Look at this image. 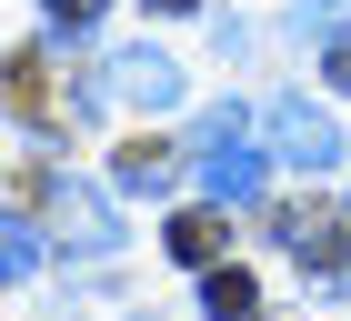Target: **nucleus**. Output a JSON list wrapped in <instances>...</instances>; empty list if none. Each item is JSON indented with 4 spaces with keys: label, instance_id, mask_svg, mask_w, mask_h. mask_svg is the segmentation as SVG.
Returning <instances> with one entry per match:
<instances>
[{
    "label": "nucleus",
    "instance_id": "5",
    "mask_svg": "<svg viewBox=\"0 0 351 321\" xmlns=\"http://www.w3.org/2000/svg\"><path fill=\"white\" fill-rule=\"evenodd\" d=\"M281 241L301 251V271H311V281H351V251H341V231H331L322 211H281Z\"/></svg>",
    "mask_w": 351,
    "mask_h": 321
},
{
    "label": "nucleus",
    "instance_id": "13",
    "mask_svg": "<svg viewBox=\"0 0 351 321\" xmlns=\"http://www.w3.org/2000/svg\"><path fill=\"white\" fill-rule=\"evenodd\" d=\"M151 10H201V0H151Z\"/></svg>",
    "mask_w": 351,
    "mask_h": 321
},
{
    "label": "nucleus",
    "instance_id": "8",
    "mask_svg": "<svg viewBox=\"0 0 351 321\" xmlns=\"http://www.w3.org/2000/svg\"><path fill=\"white\" fill-rule=\"evenodd\" d=\"M171 261L221 271V211H181V221H171Z\"/></svg>",
    "mask_w": 351,
    "mask_h": 321
},
{
    "label": "nucleus",
    "instance_id": "1",
    "mask_svg": "<svg viewBox=\"0 0 351 321\" xmlns=\"http://www.w3.org/2000/svg\"><path fill=\"white\" fill-rule=\"evenodd\" d=\"M191 160H201V191H211L221 211H251L261 201V160L241 141V110H201L191 121Z\"/></svg>",
    "mask_w": 351,
    "mask_h": 321
},
{
    "label": "nucleus",
    "instance_id": "6",
    "mask_svg": "<svg viewBox=\"0 0 351 321\" xmlns=\"http://www.w3.org/2000/svg\"><path fill=\"white\" fill-rule=\"evenodd\" d=\"M171 171H181V151H161V141H131V151L110 160V181H121V191H141V201H161V191H171Z\"/></svg>",
    "mask_w": 351,
    "mask_h": 321
},
{
    "label": "nucleus",
    "instance_id": "2",
    "mask_svg": "<svg viewBox=\"0 0 351 321\" xmlns=\"http://www.w3.org/2000/svg\"><path fill=\"white\" fill-rule=\"evenodd\" d=\"M40 201H51V241H60V251H81V261H110V251H121V221H110L101 191H81V181H40Z\"/></svg>",
    "mask_w": 351,
    "mask_h": 321
},
{
    "label": "nucleus",
    "instance_id": "9",
    "mask_svg": "<svg viewBox=\"0 0 351 321\" xmlns=\"http://www.w3.org/2000/svg\"><path fill=\"white\" fill-rule=\"evenodd\" d=\"M0 241H10V281H30V271H40V231H30V221H10Z\"/></svg>",
    "mask_w": 351,
    "mask_h": 321
},
{
    "label": "nucleus",
    "instance_id": "7",
    "mask_svg": "<svg viewBox=\"0 0 351 321\" xmlns=\"http://www.w3.org/2000/svg\"><path fill=\"white\" fill-rule=\"evenodd\" d=\"M201 311L211 321H251L261 311V281H251V271H201Z\"/></svg>",
    "mask_w": 351,
    "mask_h": 321
},
{
    "label": "nucleus",
    "instance_id": "12",
    "mask_svg": "<svg viewBox=\"0 0 351 321\" xmlns=\"http://www.w3.org/2000/svg\"><path fill=\"white\" fill-rule=\"evenodd\" d=\"M322 71H331V80L351 91V40H331V60H322Z\"/></svg>",
    "mask_w": 351,
    "mask_h": 321
},
{
    "label": "nucleus",
    "instance_id": "4",
    "mask_svg": "<svg viewBox=\"0 0 351 321\" xmlns=\"http://www.w3.org/2000/svg\"><path fill=\"white\" fill-rule=\"evenodd\" d=\"M110 91H121L131 110H171V101H181V60H161V51H121V60H110Z\"/></svg>",
    "mask_w": 351,
    "mask_h": 321
},
{
    "label": "nucleus",
    "instance_id": "10",
    "mask_svg": "<svg viewBox=\"0 0 351 321\" xmlns=\"http://www.w3.org/2000/svg\"><path fill=\"white\" fill-rule=\"evenodd\" d=\"M101 21V0H51V30H90Z\"/></svg>",
    "mask_w": 351,
    "mask_h": 321
},
{
    "label": "nucleus",
    "instance_id": "11",
    "mask_svg": "<svg viewBox=\"0 0 351 321\" xmlns=\"http://www.w3.org/2000/svg\"><path fill=\"white\" fill-rule=\"evenodd\" d=\"M311 21H322V30H351V0H301V30H311Z\"/></svg>",
    "mask_w": 351,
    "mask_h": 321
},
{
    "label": "nucleus",
    "instance_id": "3",
    "mask_svg": "<svg viewBox=\"0 0 351 321\" xmlns=\"http://www.w3.org/2000/svg\"><path fill=\"white\" fill-rule=\"evenodd\" d=\"M261 131H271V151L291 160V171H331V160H341L331 110H311V101H271V110H261Z\"/></svg>",
    "mask_w": 351,
    "mask_h": 321
}]
</instances>
